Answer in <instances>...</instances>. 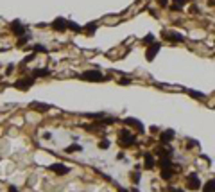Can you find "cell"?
Listing matches in <instances>:
<instances>
[{
    "label": "cell",
    "instance_id": "obj_1",
    "mask_svg": "<svg viewBox=\"0 0 215 192\" xmlns=\"http://www.w3.org/2000/svg\"><path fill=\"white\" fill-rule=\"evenodd\" d=\"M160 165H161V178L163 180H170L172 176H174V172H176V165L172 164L170 156H169V155H167V156H161Z\"/></svg>",
    "mask_w": 215,
    "mask_h": 192
},
{
    "label": "cell",
    "instance_id": "obj_2",
    "mask_svg": "<svg viewBox=\"0 0 215 192\" xmlns=\"http://www.w3.org/2000/svg\"><path fill=\"white\" fill-rule=\"evenodd\" d=\"M136 142V136L127 131V129H122L120 135H118V144H120V147H131V145H135Z\"/></svg>",
    "mask_w": 215,
    "mask_h": 192
},
{
    "label": "cell",
    "instance_id": "obj_3",
    "mask_svg": "<svg viewBox=\"0 0 215 192\" xmlns=\"http://www.w3.org/2000/svg\"><path fill=\"white\" fill-rule=\"evenodd\" d=\"M81 79L83 81H93V83H102V81H106V76H102L97 70H86L84 74H81Z\"/></svg>",
    "mask_w": 215,
    "mask_h": 192
},
{
    "label": "cell",
    "instance_id": "obj_4",
    "mask_svg": "<svg viewBox=\"0 0 215 192\" xmlns=\"http://www.w3.org/2000/svg\"><path fill=\"white\" fill-rule=\"evenodd\" d=\"M32 85H34V77L31 76V77H23V79H20V81H16V83H14V88H16V90H23V92H27Z\"/></svg>",
    "mask_w": 215,
    "mask_h": 192
},
{
    "label": "cell",
    "instance_id": "obj_5",
    "mask_svg": "<svg viewBox=\"0 0 215 192\" xmlns=\"http://www.w3.org/2000/svg\"><path fill=\"white\" fill-rule=\"evenodd\" d=\"M160 49H161V43H158V42L149 43V47H147V52H145V57H147L149 61H152V59L156 57V54L160 52Z\"/></svg>",
    "mask_w": 215,
    "mask_h": 192
},
{
    "label": "cell",
    "instance_id": "obj_6",
    "mask_svg": "<svg viewBox=\"0 0 215 192\" xmlns=\"http://www.w3.org/2000/svg\"><path fill=\"white\" fill-rule=\"evenodd\" d=\"M186 187L190 189V190H199L201 189V181H199V176L192 172V174H188V178H186Z\"/></svg>",
    "mask_w": 215,
    "mask_h": 192
},
{
    "label": "cell",
    "instance_id": "obj_7",
    "mask_svg": "<svg viewBox=\"0 0 215 192\" xmlns=\"http://www.w3.org/2000/svg\"><path fill=\"white\" fill-rule=\"evenodd\" d=\"M50 27L54 29V31H57V32H61V31H66V29H68V20H64L63 16H57L56 20L50 23Z\"/></svg>",
    "mask_w": 215,
    "mask_h": 192
},
{
    "label": "cell",
    "instance_id": "obj_8",
    "mask_svg": "<svg viewBox=\"0 0 215 192\" xmlns=\"http://www.w3.org/2000/svg\"><path fill=\"white\" fill-rule=\"evenodd\" d=\"M11 32H14L16 36H23L27 32V29H25V25H23L20 20H14L13 23H11Z\"/></svg>",
    "mask_w": 215,
    "mask_h": 192
},
{
    "label": "cell",
    "instance_id": "obj_9",
    "mask_svg": "<svg viewBox=\"0 0 215 192\" xmlns=\"http://www.w3.org/2000/svg\"><path fill=\"white\" fill-rule=\"evenodd\" d=\"M49 171L56 172V174H59V176H63V174H66V172H70V167H66V165H63V164H52V165H49Z\"/></svg>",
    "mask_w": 215,
    "mask_h": 192
},
{
    "label": "cell",
    "instance_id": "obj_10",
    "mask_svg": "<svg viewBox=\"0 0 215 192\" xmlns=\"http://www.w3.org/2000/svg\"><path fill=\"white\" fill-rule=\"evenodd\" d=\"M124 124H126V126H133V128H136V131H138V133H143V131H145V128H143L142 122L136 121V119H133V117H127V119L124 121Z\"/></svg>",
    "mask_w": 215,
    "mask_h": 192
},
{
    "label": "cell",
    "instance_id": "obj_11",
    "mask_svg": "<svg viewBox=\"0 0 215 192\" xmlns=\"http://www.w3.org/2000/svg\"><path fill=\"white\" fill-rule=\"evenodd\" d=\"M161 34H163V38L169 40V42H185V36L179 34V32H167V31H163Z\"/></svg>",
    "mask_w": 215,
    "mask_h": 192
},
{
    "label": "cell",
    "instance_id": "obj_12",
    "mask_svg": "<svg viewBox=\"0 0 215 192\" xmlns=\"http://www.w3.org/2000/svg\"><path fill=\"white\" fill-rule=\"evenodd\" d=\"M174 136H176V133H174V129H167V131H163V133H161V136H160V140H161V142H163V144H170Z\"/></svg>",
    "mask_w": 215,
    "mask_h": 192
},
{
    "label": "cell",
    "instance_id": "obj_13",
    "mask_svg": "<svg viewBox=\"0 0 215 192\" xmlns=\"http://www.w3.org/2000/svg\"><path fill=\"white\" fill-rule=\"evenodd\" d=\"M143 158H145V165H143L145 169H152V167L156 165V160H154V156H152L150 153H147V155H145Z\"/></svg>",
    "mask_w": 215,
    "mask_h": 192
},
{
    "label": "cell",
    "instance_id": "obj_14",
    "mask_svg": "<svg viewBox=\"0 0 215 192\" xmlns=\"http://www.w3.org/2000/svg\"><path fill=\"white\" fill-rule=\"evenodd\" d=\"M31 108H32V110H38V111H49L50 110V106L49 104H43V102H32V104H31Z\"/></svg>",
    "mask_w": 215,
    "mask_h": 192
},
{
    "label": "cell",
    "instance_id": "obj_15",
    "mask_svg": "<svg viewBox=\"0 0 215 192\" xmlns=\"http://www.w3.org/2000/svg\"><path fill=\"white\" fill-rule=\"evenodd\" d=\"M97 27H99V25H97V23H95V22H92V23H88V25H86V27H83V31H84L86 34H90V36H92L93 32H95V31H97Z\"/></svg>",
    "mask_w": 215,
    "mask_h": 192
},
{
    "label": "cell",
    "instance_id": "obj_16",
    "mask_svg": "<svg viewBox=\"0 0 215 192\" xmlns=\"http://www.w3.org/2000/svg\"><path fill=\"white\" fill-rule=\"evenodd\" d=\"M49 74H50V72L49 70H47V68H41V70H34V72H32V77H47V76H49Z\"/></svg>",
    "mask_w": 215,
    "mask_h": 192
},
{
    "label": "cell",
    "instance_id": "obj_17",
    "mask_svg": "<svg viewBox=\"0 0 215 192\" xmlns=\"http://www.w3.org/2000/svg\"><path fill=\"white\" fill-rule=\"evenodd\" d=\"M203 190L204 192H215V180H210L206 185L203 187Z\"/></svg>",
    "mask_w": 215,
    "mask_h": 192
},
{
    "label": "cell",
    "instance_id": "obj_18",
    "mask_svg": "<svg viewBox=\"0 0 215 192\" xmlns=\"http://www.w3.org/2000/svg\"><path fill=\"white\" fill-rule=\"evenodd\" d=\"M186 93H188L190 97H194V99H199V101H203V99H204V93H201V92H194V90H186Z\"/></svg>",
    "mask_w": 215,
    "mask_h": 192
},
{
    "label": "cell",
    "instance_id": "obj_19",
    "mask_svg": "<svg viewBox=\"0 0 215 192\" xmlns=\"http://www.w3.org/2000/svg\"><path fill=\"white\" fill-rule=\"evenodd\" d=\"M68 29H70V31H74V32H81V31H83V27H81V25H77L75 22H68Z\"/></svg>",
    "mask_w": 215,
    "mask_h": 192
},
{
    "label": "cell",
    "instance_id": "obj_20",
    "mask_svg": "<svg viewBox=\"0 0 215 192\" xmlns=\"http://www.w3.org/2000/svg\"><path fill=\"white\" fill-rule=\"evenodd\" d=\"M75 151H83V147H81L79 144H74L70 147H66V153H75Z\"/></svg>",
    "mask_w": 215,
    "mask_h": 192
},
{
    "label": "cell",
    "instance_id": "obj_21",
    "mask_svg": "<svg viewBox=\"0 0 215 192\" xmlns=\"http://www.w3.org/2000/svg\"><path fill=\"white\" fill-rule=\"evenodd\" d=\"M109 145H111L109 140H100L99 142V149H109Z\"/></svg>",
    "mask_w": 215,
    "mask_h": 192
},
{
    "label": "cell",
    "instance_id": "obj_22",
    "mask_svg": "<svg viewBox=\"0 0 215 192\" xmlns=\"http://www.w3.org/2000/svg\"><path fill=\"white\" fill-rule=\"evenodd\" d=\"M34 52H47L45 45H34Z\"/></svg>",
    "mask_w": 215,
    "mask_h": 192
},
{
    "label": "cell",
    "instance_id": "obj_23",
    "mask_svg": "<svg viewBox=\"0 0 215 192\" xmlns=\"http://www.w3.org/2000/svg\"><path fill=\"white\" fill-rule=\"evenodd\" d=\"M143 42H145V43H147V45H149V42H150V43L154 42V36H152V34H147V36H145V38H143Z\"/></svg>",
    "mask_w": 215,
    "mask_h": 192
},
{
    "label": "cell",
    "instance_id": "obj_24",
    "mask_svg": "<svg viewBox=\"0 0 215 192\" xmlns=\"http://www.w3.org/2000/svg\"><path fill=\"white\" fill-rule=\"evenodd\" d=\"M140 176H142V174H140L138 171H135V172H133V181H136V183H138V181H140Z\"/></svg>",
    "mask_w": 215,
    "mask_h": 192
},
{
    "label": "cell",
    "instance_id": "obj_25",
    "mask_svg": "<svg viewBox=\"0 0 215 192\" xmlns=\"http://www.w3.org/2000/svg\"><path fill=\"white\" fill-rule=\"evenodd\" d=\"M158 6L167 7V6H169V0H158Z\"/></svg>",
    "mask_w": 215,
    "mask_h": 192
},
{
    "label": "cell",
    "instance_id": "obj_26",
    "mask_svg": "<svg viewBox=\"0 0 215 192\" xmlns=\"http://www.w3.org/2000/svg\"><path fill=\"white\" fill-rule=\"evenodd\" d=\"M194 145H197V142H195V140H188V144H186V147L190 149V147H194Z\"/></svg>",
    "mask_w": 215,
    "mask_h": 192
},
{
    "label": "cell",
    "instance_id": "obj_27",
    "mask_svg": "<svg viewBox=\"0 0 215 192\" xmlns=\"http://www.w3.org/2000/svg\"><path fill=\"white\" fill-rule=\"evenodd\" d=\"M181 9H183V7L178 6V4H174V6H172V11H181Z\"/></svg>",
    "mask_w": 215,
    "mask_h": 192
},
{
    "label": "cell",
    "instance_id": "obj_28",
    "mask_svg": "<svg viewBox=\"0 0 215 192\" xmlns=\"http://www.w3.org/2000/svg\"><path fill=\"white\" fill-rule=\"evenodd\" d=\"M176 4H178V6H181V7H183V6H185V4H186V0H176Z\"/></svg>",
    "mask_w": 215,
    "mask_h": 192
},
{
    "label": "cell",
    "instance_id": "obj_29",
    "mask_svg": "<svg viewBox=\"0 0 215 192\" xmlns=\"http://www.w3.org/2000/svg\"><path fill=\"white\" fill-rule=\"evenodd\" d=\"M129 83H131L129 79H120V85H129Z\"/></svg>",
    "mask_w": 215,
    "mask_h": 192
},
{
    "label": "cell",
    "instance_id": "obj_30",
    "mask_svg": "<svg viewBox=\"0 0 215 192\" xmlns=\"http://www.w3.org/2000/svg\"><path fill=\"white\" fill-rule=\"evenodd\" d=\"M117 160H126V156H124V153H120V155L117 156Z\"/></svg>",
    "mask_w": 215,
    "mask_h": 192
},
{
    "label": "cell",
    "instance_id": "obj_31",
    "mask_svg": "<svg viewBox=\"0 0 215 192\" xmlns=\"http://www.w3.org/2000/svg\"><path fill=\"white\" fill-rule=\"evenodd\" d=\"M9 192H18V189L16 187H9Z\"/></svg>",
    "mask_w": 215,
    "mask_h": 192
},
{
    "label": "cell",
    "instance_id": "obj_32",
    "mask_svg": "<svg viewBox=\"0 0 215 192\" xmlns=\"http://www.w3.org/2000/svg\"><path fill=\"white\" fill-rule=\"evenodd\" d=\"M169 190H170V192H183L181 189H169Z\"/></svg>",
    "mask_w": 215,
    "mask_h": 192
},
{
    "label": "cell",
    "instance_id": "obj_33",
    "mask_svg": "<svg viewBox=\"0 0 215 192\" xmlns=\"http://www.w3.org/2000/svg\"><path fill=\"white\" fill-rule=\"evenodd\" d=\"M133 192H138V190H136V189H133Z\"/></svg>",
    "mask_w": 215,
    "mask_h": 192
}]
</instances>
